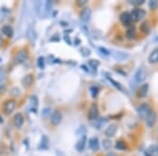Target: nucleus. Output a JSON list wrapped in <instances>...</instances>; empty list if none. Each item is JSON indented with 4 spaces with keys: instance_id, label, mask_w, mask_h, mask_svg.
I'll list each match as a JSON object with an SVG mask.
<instances>
[{
    "instance_id": "20e7f679",
    "label": "nucleus",
    "mask_w": 158,
    "mask_h": 156,
    "mask_svg": "<svg viewBox=\"0 0 158 156\" xmlns=\"http://www.w3.org/2000/svg\"><path fill=\"white\" fill-rule=\"evenodd\" d=\"M15 109H16V101L14 99H10V100L6 101L3 106V111L6 115L12 114L15 111Z\"/></svg>"
},
{
    "instance_id": "4c0bfd02",
    "label": "nucleus",
    "mask_w": 158,
    "mask_h": 156,
    "mask_svg": "<svg viewBox=\"0 0 158 156\" xmlns=\"http://www.w3.org/2000/svg\"><path fill=\"white\" fill-rule=\"evenodd\" d=\"M1 43H2V37H1V35H0V45H1Z\"/></svg>"
},
{
    "instance_id": "39448f33",
    "label": "nucleus",
    "mask_w": 158,
    "mask_h": 156,
    "mask_svg": "<svg viewBox=\"0 0 158 156\" xmlns=\"http://www.w3.org/2000/svg\"><path fill=\"white\" fill-rule=\"evenodd\" d=\"M27 59H29V53L25 50H21L17 53V55L15 56V61L16 63H23Z\"/></svg>"
},
{
    "instance_id": "9d476101",
    "label": "nucleus",
    "mask_w": 158,
    "mask_h": 156,
    "mask_svg": "<svg viewBox=\"0 0 158 156\" xmlns=\"http://www.w3.org/2000/svg\"><path fill=\"white\" fill-rule=\"evenodd\" d=\"M23 122H24V119H23V116H22L21 113L15 114V116H14V124H15V127H16L17 129H20V128L22 127V124H23Z\"/></svg>"
},
{
    "instance_id": "a211bd4d",
    "label": "nucleus",
    "mask_w": 158,
    "mask_h": 156,
    "mask_svg": "<svg viewBox=\"0 0 158 156\" xmlns=\"http://www.w3.org/2000/svg\"><path fill=\"white\" fill-rule=\"evenodd\" d=\"M147 156H158V145H152L146 152Z\"/></svg>"
},
{
    "instance_id": "7c9ffc66",
    "label": "nucleus",
    "mask_w": 158,
    "mask_h": 156,
    "mask_svg": "<svg viewBox=\"0 0 158 156\" xmlns=\"http://www.w3.org/2000/svg\"><path fill=\"white\" fill-rule=\"evenodd\" d=\"M81 53H82V55H83V56H85V57H86V56H89V55L91 54L90 51H89L88 48H83L82 50H81Z\"/></svg>"
},
{
    "instance_id": "473e14b6",
    "label": "nucleus",
    "mask_w": 158,
    "mask_h": 156,
    "mask_svg": "<svg viewBox=\"0 0 158 156\" xmlns=\"http://www.w3.org/2000/svg\"><path fill=\"white\" fill-rule=\"evenodd\" d=\"M143 2V0H136V1H131V3H134L135 6H139V4H142Z\"/></svg>"
},
{
    "instance_id": "f257e3e1",
    "label": "nucleus",
    "mask_w": 158,
    "mask_h": 156,
    "mask_svg": "<svg viewBox=\"0 0 158 156\" xmlns=\"http://www.w3.org/2000/svg\"><path fill=\"white\" fill-rule=\"evenodd\" d=\"M151 112H152L151 107L148 103H141L138 108H137V113H138V116L141 119H147L148 117L150 116Z\"/></svg>"
},
{
    "instance_id": "c85d7f7f",
    "label": "nucleus",
    "mask_w": 158,
    "mask_h": 156,
    "mask_svg": "<svg viewBox=\"0 0 158 156\" xmlns=\"http://www.w3.org/2000/svg\"><path fill=\"white\" fill-rule=\"evenodd\" d=\"M141 31H142V32L146 33V34H148V33H149V31H150L149 24L146 23V22H144V23H142V24H141Z\"/></svg>"
},
{
    "instance_id": "72a5a7b5",
    "label": "nucleus",
    "mask_w": 158,
    "mask_h": 156,
    "mask_svg": "<svg viewBox=\"0 0 158 156\" xmlns=\"http://www.w3.org/2000/svg\"><path fill=\"white\" fill-rule=\"evenodd\" d=\"M99 51H100V52L102 51V53H103L104 55H110V52H109L108 50H106L104 48H99Z\"/></svg>"
},
{
    "instance_id": "6e6552de",
    "label": "nucleus",
    "mask_w": 158,
    "mask_h": 156,
    "mask_svg": "<svg viewBox=\"0 0 158 156\" xmlns=\"http://www.w3.org/2000/svg\"><path fill=\"white\" fill-rule=\"evenodd\" d=\"M99 116V110H98V107L96 106L95 103L92 104L91 108H90V111H89V118H90V120H95L97 119Z\"/></svg>"
},
{
    "instance_id": "2f4dec72",
    "label": "nucleus",
    "mask_w": 158,
    "mask_h": 156,
    "mask_svg": "<svg viewBox=\"0 0 158 156\" xmlns=\"http://www.w3.org/2000/svg\"><path fill=\"white\" fill-rule=\"evenodd\" d=\"M98 65H99V62H98V61H96V60H93V61L91 60V61H90V65H91L93 69H95Z\"/></svg>"
},
{
    "instance_id": "dca6fc26",
    "label": "nucleus",
    "mask_w": 158,
    "mask_h": 156,
    "mask_svg": "<svg viewBox=\"0 0 158 156\" xmlns=\"http://www.w3.org/2000/svg\"><path fill=\"white\" fill-rule=\"evenodd\" d=\"M22 84H23L24 86H31L34 82V76L32 75V74H29V75H25L23 78H22L21 80Z\"/></svg>"
},
{
    "instance_id": "4468645a",
    "label": "nucleus",
    "mask_w": 158,
    "mask_h": 156,
    "mask_svg": "<svg viewBox=\"0 0 158 156\" xmlns=\"http://www.w3.org/2000/svg\"><path fill=\"white\" fill-rule=\"evenodd\" d=\"M99 140L97 137H92L90 140H89V147H90L91 150L93 151H97L99 149Z\"/></svg>"
},
{
    "instance_id": "aec40b11",
    "label": "nucleus",
    "mask_w": 158,
    "mask_h": 156,
    "mask_svg": "<svg viewBox=\"0 0 158 156\" xmlns=\"http://www.w3.org/2000/svg\"><path fill=\"white\" fill-rule=\"evenodd\" d=\"M104 75L106 76V79H108V80L110 81V82H111L112 84H113V86H115L116 89H118L119 91H122V92L124 91L123 86H122L120 83H119V82H117V81H115V80H114V79H112V78H111V76H110V75H108V74H104Z\"/></svg>"
},
{
    "instance_id": "ea45409f",
    "label": "nucleus",
    "mask_w": 158,
    "mask_h": 156,
    "mask_svg": "<svg viewBox=\"0 0 158 156\" xmlns=\"http://www.w3.org/2000/svg\"><path fill=\"white\" fill-rule=\"evenodd\" d=\"M0 61H1V59H0Z\"/></svg>"
},
{
    "instance_id": "f03ea898",
    "label": "nucleus",
    "mask_w": 158,
    "mask_h": 156,
    "mask_svg": "<svg viewBox=\"0 0 158 156\" xmlns=\"http://www.w3.org/2000/svg\"><path fill=\"white\" fill-rule=\"evenodd\" d=\"M146 11L142 9H134L131 13V18L133 22H138L141 21L142 19L146 17Z\"/></svg>"
},
{
    "instance_id": "4be33fe9",
    "label": "nucleus",
    "mask_w": 158,
    "mask_h": 156,
    "mask_svg": "<svg viewBox=\"0 0 158 156\" xmlns=\"http://www.w3.org/2000/svg\"><path fill=\"white\" fill-rule=\"evenodd\" d=\"M113 55H114V57H115L117 60H120V61L129 57V55L126 54V53H123V52H115Z\"/></svg>"
},
{
    "instance_id": "393cba45",
    "label": "nucleus",
    "mask_w": 158,
    "mask_h": 156,
    "mask_svg": "<svg viewBox=\"0 0 158 156\" xmlns=\"http://www.w3.org/2000/svg\"><path fill=\"white\" fill-rule=\"evenodd\" d=\"M115 148L117 150H126L127 149V145H126V142L122 141V140H117Z\"/></svg>"
},
{
    "instance_id": "58836bf2",
    "label": "nucleus",
    "mask_w": 158,
    "mask_h": 156,
    "mask_svg": "<svg viewBox=\"0 0 158 156\" xmlns=\"http://www.w3.org/2000/svg\"><path fill=\"white\" fill-rule=\"evenodd\" d=\"M2 122H3V120H2V117L0 116V124H2Z\"/></svg>"
},
{
    "instance_id": "6ab92c4d",
    "label": "nucleus",
    "mask_w": 158,
    "mask_h": 156,
    "mask_svg": "<svg viewBox=\"0 0 158 156\" xmlns=\"http://www.w3.org/2000/svg\"><path fill=\"white\" fill-rule=\"evenodd\" d=\"M148 92H149V84L143 83L141 86H140V89L138 91L139 97H146L148 95Z\"/></svg>"
},
{
    "instance_id": "c9c22d12",
    "label": "nucleus",
    "mask_w": 158,
    "mask_h": 156,
    "mask_svg": "<svg viewBox=\"0 0 158 156\" xmlns=\"http://www.w3.org/2000/svg\"><path fill=\"white\" fill-rule=\"evenodd\" d=\"M56 155L57 156H65V154L63 152H61V151H56Z\"/></svg>"
},
{
    "instance_id": "423d86ee",
    "label": "nucleus",
    "mask_w": 158,
    "mask_h": 156,
    "mask_svg": "<svg viewBox=\"0 0 158 156\" xmlns=\"http://www.w3.org/2000/svg\"><path fill=\"white\" fill-rule=\"evenodd\" d=\"M120 22L122 24L124 25V27H130L132 25V18H131V14L128 12H123L121 13L120 15Z\"/></svg>"
},
{
    "instance_id": "9b49d317",
    "label": "nucleus",
    "mask_w": 158,
    "mask_h": 156,
    "mask_svg": "<svg viewBox=\"0 0 158 156\" xmlns=\"http://www.w3.org/2000/svg\"><path fill=\"white\" fill-rule=\"evenodd\" d=\"M147 120V126L149 128H152L155 126V124H156L157 121V115L155 112H151V114H150V116L148 117L146 119Z\"/></svg>"
},
{
    "instance_id": "f8f14e48",
    "label": "nucleus",
    "mask_w": 158,
    "mask_h": 156,
    "mask_svg": "<svg viewBox=\"0 0 158 156\" xmlns=\"http://www.w3.org/2000/svg\"><path fill=\"white\" fill-rule=\"evenodd\" d=\"M117 131V126L116 124H110V126L106 128V130L104 131V135L106 137H113L115 135V133Z\"/></svg>"
},
{
    "instance_id": "a878e982",
    "label": "nucleus",
    "mask_w": 158,
    "mask_h": 156,
    "mask_svg": "<svg viewBox=\"0 0 158 156\" xmlns=\"http://www.w3.org/2000/svg\"><path fill=\"white\" fill-rule=\"evenodd\" d=\"M90 91H91V96L93 97V98H95V97L97 96V94L99 93V89L97 86H91Z\"/></svg>"
},
{
    "instance_id": "b1692460",
    "label": "nucleus",
    "mask_w": 158,
    "mask_h": 156,
    "mask_svg": "<svg viewBox=\"0 0 158 156\" xmlns=\"http://www.w3.org/2000/svg\"><path fill=\"white\" fill-rule=\"evenodd\" d=\"M40 149L43 150H47L49 148V139H48L47 136H42V140H41V144H40Z\"/></svg>"
},
{
    "instance_id": "0eeeda50",
    "label": "nucleus",
    "mask_w": 158,
    "mask_h": 156,
    "mask_svg": "<svg viewBox=\"0 0 158 156\" xmlns=\"http://www.w3.org/2000/svg\"><path fill=\"white\" fill-rule=\"evenodd\" d=\"M61 120H62V114L59 111L53 112L52 115H51V124L53 126H58V124H60Z\"/></svg>"
},
{
    "instance_id": "cd10ccee",
    "label": "nucleus",
    "mask_w": 158,
    "mask_h": 156,
    "mask_svg": "<svg viewBox=\"0 0 158 156\" xmlns=\"http://www.w3.org/2000/svg\"><path fill=\"white\" fill-rule=\"evenodd\" d=\"M149 6H150V9H151L152 11L156 10L158 7V0H153V1H150L149 2Z\"/></svg>"
},
{
    "instance_id": "7ed1b4c3",
    "label": "nucleus",
    "mask_w": 158,
    "mask_h": 156,
    "mask_svg": "<svg viewBox=\"0 0 158 156\" xmlns=\"http://www.w3.org/2000/svg\"><path fill=\"white\" fill-rule=\"evenodd\" d=\"M147 76V72H146V69H144V66H139L138 69H137V71L135 72L134 74V79L136 82H142V81L144 80V78H146Z\"/></svg>"
},
{
    "instance_id": "5701e85b",
    "label": "nucleus",
    "mask_w": 158,
    "mask_h": 156,
    "mask_svg": "<svg viewBox=\"0 0 158 156\" xmlns=\"http://www.w3.org/2000/svg\"><path fill=\"white\" fill-rule=\"evenodd\" d=\"M134 35H135V29L131 25V27H128V30H127L126 36H127V38H129V39H133Z\"/></svg>"
},
{
    "instance_id": "c756f323",
    "label": "nucleus",
    "mask_w": 158,
    "mask_h": 156,
    "mask_svg": "<svg viewBox=\"0 0 158 156\" xmlns=\"http://www.w3.org/2000/svg\"><path fill=\"white\" fill-rule=\"evenodd\" d=\"M38 66H39V69H43L44 68V58L43 57H39L38 58Z\"/></svg>"
},
{
    "instance_id": "2eb2a0df",
    "label": "nucleus",
    "mask_w": 158,
    "mask_h": 156,
    "mask_svg": "<svg viewBox=\"0 0 158 156\" xmlns=\"http://www.w3.org/2000/svg\"><path fill=\"white\" fill-rule=\"evenodd\" d=\"M1 33L3 35H6V37L12 38L13 35H14V30H13V27L11 25H4V27H2V29H1Z\"/></svg>"
},
{
    "instance_id": "f704fd0d",
    "label": "nucleus",
    "mask_w": 158,
    "mask_h": 156,
    "mask_svg": "<svg viewBox=\"0 0 158 156\" xmlns=\"http://www.w3.org/2000/svg\"><path fill=\"white\" fill-rule=\"evenodd\" d=\"M43 113H44V114H43V116L45 117L48 114L51 113V112H50V109H49V108H45V109H44V111H43Z\"/></svg>"
},
{
    "instance_id": "e433bc0d",
    "label": "nucleus",
    "mask_w": 158,
    "mask_h": 156,
    "mask_svg": "<svg viewBox=\"0 0 158 156\" xmlns=\"http://www.w3.org/2000/svg\"><path fill=\"white\" fill-rule=\"evenodd\" d=\"M106 156H117V155H116V153H114V152H109Z\"/></svg>"
},
{
    "instance_id": "f3484780",
    "label": "nucleus",
    "mask_w": 158,
    "mask_h": 156,
    "mask_svg": "<svg viewBox=\"0 0 158 156\" xmlns=\"http://www.w3.org/2000/svg\"><path fill=\"white\" fill-rule=\"evenodd\" d=\"M149 62L150 63H158V48L152 51V53L149 55Z\"/></svg>"
},
{
    "instance_id": "ddd939ff",
    "label": "nucleus",
    "mask_w": 158,
    "mask_h": 156,
    "mask_svg": "<svg viewBox=\"0 0 158 156\" xmlns=\"http://www.w3.org/2000/svg\"><path fill=\"white\" fill-rule=\"evenodd\" d=\"M85 140H86V137H85V135H83V136L81 137L77 142H76L75 148H76V150H77L78 152H82V151L85 150Z\"/></svg>"
},
{
    "instance_id": "412c9836",
    "label": "nucleus",
    "mask_w": 158,
    "mask_h": 156,
    "mask_svg": "<svg viewBox=\"0 0 158 156\" xmlns=\"http://www.w3.org/2000/svg\"><path fill=\"white\" fill-rule=\"evenodd\" d=\"M92 124L96 127V129H100L103 124H106V118H97V119L93 120V121H92Z\"/></svg>"
},
{
    "instance_id": "bb28decb",
    "label": "nucleus",
    "mask_w": 158,
    "mask_h": 156,
    "mask_svg": "<svg viewBox=\"0 0 158 156\" xmlns=\"http://www.w3.org/2000/svg\"><path fill=\"white\" fill-rule=\"evenodd\" d=\"M102 147H103L106 150H109L110 148L112 147L111 140H110V139H104V140H102Z\"/></svg>"
},
{
    "instance_id": "1a4fd4ad",
    "label": "nucleus",
    "mask_w": 158,
    "mask_h": 156,
    "mask_svg": "<svg viewBox=\"0 0 158 156\" xmlns=\"http://www.w3.org/2000/svg\"><path fill=\"white\" fill-rule=\"evenodd\" d=\"M91 16H92L91 9H89V7H83L82 11H81V13H80L81 20H82V21H85V22H88V21H90Z\"/></svg>"
}]
</instances>
